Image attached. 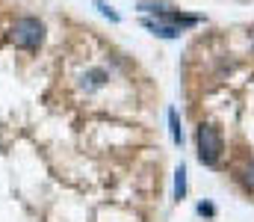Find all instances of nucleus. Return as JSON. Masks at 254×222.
<instances>
[{
	"label": "nucleus",
	"mask_w": 254,
	"mask_h": 222,
	"mask_svg": "<svg viewBox=\"0 0 254 222\" xmlns=\"http://www.w3.org/2000/svg\"><path fill=\"white\" fill-rule=\"evenodd\" d=\"M9 39H12V45H15V48L36 51V48L45 42V24H42L39 18H33V15H24V18H18V21L12 24Z\"/></svg>",
	"instance_id": "obj_1"
},
{
	"label": "nucleus",
	"mask_w": 254,
	"mask_h": 222,
	"mask_svg": "<svg viewBox=\"0 0 254 222\" xmlns=\"http://www.w3.org/2000/svg\"><path fill=\"white\" fill-rule=\"evenodd\" d=\"M195 143H198V160L204 166H216L222 160V151H225V140L219 134L216 125H198V134H195Z\"/></svg>",
	"instance_id": "obj_2"
},
{
	"label": "nucleus",
	"mask_w": 254,
	"mask_h": 222,
	"mask_svg": "<svg viewBox=\"0 0 254 222\" xmlns=\"http://www.w3.org/2000/svg\"><path fill=\"white\" fill-rule=\"evenodd\" d=\"M107 80H110L107 69H89V72L80 74V83H77V86H80L83 92H95V89H101Z\"/></svg>",
	"instance_id": "obj_3"
},
{
	"label": "nucleus",
	"mask_w": 254,
	"mask_h": 222,
	"mask_svg": "<svg viewBox=\"0 0 254 222\" xmlns=\"http://www.w3.org/2000/svg\"><path fill=\"white\" fill-rule=\"evenodd\" d=\"M142 24H145L154 36H160V39H178V36H181V30H184V27H178V24H169V21H154V18H142Z\"/></svg>",
	"instance_id": "obj_4"
},
{
	"label": "nucleus",
	"mask_w": 254,
	"mask_h": 222,
	"mask_svg": "<svg viewBox=\"0 0 254 222\" xmlns=\"http://www.w3.org/2000/svg\"><path fill=\"white\" fill-rule=\"evenodd\" d=\"M175 199H187V166H178L175 172Z\"/></svg>",
	"instance_id": "obj_5"
},
{
	"label": "nucleus",
	"mask_w": 254,
	"mask_h": 222,
	"mask_svg": "<svg viewBox=\"0 0 254 222\" xmlns=\"http://www.w3.org/2000/svg\"><path fill=\"white\" fill-rule=\"evenodd\" d=\"M169 128H172L175 146H184V131H181V122H178V113H175V110H169Z\"/></svg>",
	"instance_id": "obj_6"
},
{
	"label": "nucleus",
	"mask_w": 254,
	"mask_h": 222,
	"mask_svg": "<svg viewBox=\"0 0 254 222\" xmlns=\"http://www.w3.org/2000/svg\"><path fill=\"white\" fill-rule=\"evenodd\" d=\"M243 187L254 193V160L249 163V166H246V172H243Z\"/></svg>",
	"instance_id": "obj_7"
},
{
	"label": "nucleus",
	"mask_w": 254,
	"mask_h": 222,
	"mask_svg": "<svg viewBox=\"0 0 254 222\" xmlns=\"http://www.w3.org/2000/svg\"><path fill=\"white\" fill-rule=\"evenodd\" d=\"M95 9H101V15L110 18V21H119V12H113V6H107L104 0H95Z\"/></svg>",
	"instance_id": "obj_8"
},
{
	"label": "nucleus",
	"mask_w": 254,
	"mask_h": 222,
	"mask_svg": "<svg viewBox=\"0 0 254 222\" xmlns=\"http://www.w3.org/2000/svg\"><path fill=\"white\" fill-rule=\"evenodd\" d=\"M198 214H201V217H213V214H216V208H213V205H204V202H201V205H198Z\"/></svg>",
	"instance_id": "obj_9"
},
{
	"label": "nucleus",
	"mask_w": 254,
	"mask_h": 222,
	"mask_svg": "<svg viewBox=\"0 0 254 222\" xmlns=\"http://www.w3.org/2000/svg\"><path fill=\"white\" fill-rule=\"evenodd\" d=\"M252 42H254V30H252Z\"/></svg>",
	"instance_id": "obj_10"
}]
</instances>
